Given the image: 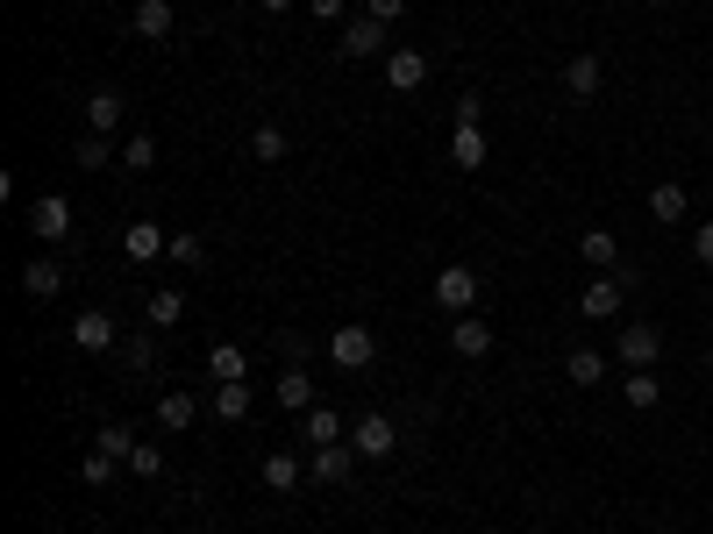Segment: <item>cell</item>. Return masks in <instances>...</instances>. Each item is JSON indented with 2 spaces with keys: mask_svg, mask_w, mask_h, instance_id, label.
Listing matches in <instances>:
<instances>
[{
  "mask_svg": "<svg viewBox=\"0 0 713 534\" xmlns=\"http://www.w3.org/2000/svg\"><path fill=\"white\" fill-rule=\"evenodd\" d=\"M72 342H79V349H115V320L108 314H79V320H72Z\"/></svg>",
  "mask_w": 713,
  "mask_h": 534,
  "instance_id": "9a60e30c",
  "label": "cell"
},
{
  "mask_svg": "<svg viewBox=\"0 0 713 534\" xmlns=\"http://www.w3.org/2000/svg\"><path fill=\"white\" fill-rule=\"evenodd\" d=\"M386 86L392 94H421V86H429V57L421 51H386Z\"/></svg>",
  "mask_w": 713,
  "mask_h": 534,
  "instance_id": "52a82bcc",
  "label": "cell"
},
{
  "mask_svg": "<svg viewBox=\"0 0 713 534\" xmlns=\"http://www.w3.org/2000/svg\"><path fill=\"white\" fill-rule=\"evenodd\" d=\"M164 257H172V264H207V242L201 236H172V250H164Z\"/></svg>",
  "mask_w": 713,
  "mask_h": 534,
  "instance_id": "836d02e7",
  "label": "cell"
},
{
  "mask_svg": "<svg viewBox=\"0 0 713 534\" xmlns=\"http://www.w3.org/2000/svg\"><path fill=\"white\" fill-rule=\"evenodd\" d=\"M649 214L657 221H685V186H657L649 193Z\"/></svg>",
  "mask_w": 713,
  "mask_h": 534,
  "instance_id": "4dcf8cb0",
  "label": "cell"
},
{
  "mask_svg": "<svg viewBox=\"0 0 713 534\" xmlns=\"http://www.w3.org/2000/svg\"><path fill=\"white\" fill-rule=\"evenodd\" d=\"M706 363H713V349H706Z\"/></svg>",
  "mask_w": 713,
  "mask_h": 534,
  "instance_id": "b9f144b4",
  "label": "cell"
},
{
  "mask_svg": "<svg viewBox=\"0 0 713 534\" xmlns=\"http://www.w3.org/2000/svg\"><path fill=\"white\" fill-rule=\"evenodd\" d=\"M108 157H115V150H108V135H94V129H86L79 143H72V164H86V172H100Z\"/></svg>",
  "mask_w": 713,
  "mask_h": 534,
  "instance_id": "f546056e",
  "label": "cell"
},
{
  "mask_svg": "<svg viewBox=\"0 0 713 534\" xmlns=\"http://www.w3.org/2000/svg\"><path fill=\"white\" fill-rule=\"evenodd\" d=\"M564 378H571V385H599V378H606V357H599V349H571V357H564Z\"/></svg>",
  "mask_w": 713,
  "mask_h": 534,
  "instance_id": "cb8c5ba5",
  "label": "cell"
},
{
  "mask_svg": "<svg viewBox=\"0 0 713 534\" xmlns=\"http://www.w3.org/2000/svg\"><path fill=\"white\" fill-rule=\"evenodd\" d=\"M300 427H307V442H314V449L343 442V414H336V406H307V421H300Z\"/></svg>",
  "mask_w": 713,
  "mask_h": 534,
  "instance_id": "7402d4cb",
  "label": "cell"
},
{
  "mask_svg": "<svg viewBox=\"0 0 713 534\" xmlns=\"http://www.w3.org/2000/svg\"><path fill=\"white\" fill-rule=\"evenodd\" d=\"M172 320H186V293H179V285H158V293H150V328H172Z\"/></svg>",
  "mask_w": 713,
  "mask_h": 534,
  "instance_id": "603a6c76",
  "label": "cell"
},
{
  "mask_svg": "<svg viewBox=\"0 0 713 534\" xmlns=\"http://www.w3.org/2000/svg\"><path fill=\"white\" fill-rule=\"evenodd\" d=\"M100 449H108L115 464H129V456H136V435H129V427H115V421H108V427H100Z\"/></svg>",
  "mask_w": 713,
  "mask_h": 534,
  "instance_id": "1f68e13d",
  "label": "cell"
},
{
  "mask_svg": "<svg viewBox=\"0 0 713 534\" xmlns=\"http://www.w3.org/2000/svg\"><path fill=\"white\" fill-rule=\"evenodd\" d=\"M579 257H585V264H599V271H606V264H620V242L606 236V228H593V236L579 242Z\"/></svg>",
  "mask_w": 713,
  "mask_h": 534,
  "instance_id": "83f0119b",
  "label": "cell"
},
{
  "mask_svg": "<svg viewBox=\"0 0 713 534\" xmlns=\"http://www.w3.org/2000/svg\"><path fill=\"white\" fill-rule=\"evenodd\" d=\"M129 470H136V478H164V449H150V442H136Z\"/></svg>",
  "mask_w": 713,
  "mask_h": 534,
  "instance_id": "d6a6232c",
  "label": "cell"
},
{
  "mask_svg": "<svg viewBox=\"0 0 713 534\" xmlns=\"http://www.w3.org/2000/svg\"><path fill=\"white\" fill-rule=\"evenodd\" d=\"M115 164H121V172H158V135L136 129L129 143H121V157H115Z\"/></svg>",
  "mask_w": 713,
  "mask_h": 534,
  "instance_id": "d6986e66",
  "label": "cell"
},
{
  "mask_svg": "<svg viewBox=\"0 0 713 534\" xmlns=\"http://www.w3.org/2000/svg\"><path fill=\"white\" fill-rule=\"evenodd\" d=\"M307 14L314 22H343V0H307Z\"/></svg>",
  "mask_w": 713,
  "mask_h": 534,
  "instance_id": "ab89813d",
  "label": "cell"
},
{
  "mask_svg": "<svg viewBox=\"0 0 713 534\" xmlns=\"http://www.w3.org/2000/svg\"><path fill=\"white\" fill-rule=\"evenodd\" d=\"M79 470H86V484H108V478H115V456H108V449H94Z\"/></svg>",
  "mask_w": 713,
  "mask_h": 534,
  "instance_id": "d590c367",
  "label": "cell"
},
{
  "mask_svg": "<svg viewBox=\"0 0 713 534\" xmlns=\"http://www.w3.org/2000/svg\"><path fill=\"white\" fill-rule=\"evenodd\" d=\"M129 22H136V36H172V0H136V14H129Z\"/></svg>",
  "mask_w": 713,
  "mask_h": 534,
  "instance_id": "5bb4252c",
  "label": "cell"
},
{
  "mask_svg": "<svg viewBox=\"0 0 713 534\" xmlns=\"http://www.w3.org/2000/svg\"><path fill=\"white\" fill-rule=\"evenodd\" d=\"M692 257H700V264H713V221H700V236H692Z\"/></svg>",
  "mask_w": 713,
  "mask_h": 534,
  "instance_id": "f35d334b",
  "label": "cell"
},
{
  "mask_svg": "<svg viewBox=\"0 0 713 534\" xmlns=\"http://www.w3.org/2000/svg\"><path fill=\"white\" fill-rule=\"evenodd\" d=\"M620 400H628V406H642V414H649V406L663 400V378H657V371H628V378H620Z\"/></svg>",
  "mask_w": 713,
  "mask_h": 534,
  "instance_id": "e0dca14e",
  "label": "cell"
},
{
  "mask_svg": "<svg viewBox=\"0 0 713 534\" xmlns=\"http://www.w3.org/2000/svg\"><path fill=\"white\" fill-rule=\"evenodd\" d=\"M350 449H357V456H392V449H400V427H392L386 414H364V421L350 427Z\"/></svg>",
  "mask_w": 713,
  "mask_h": 534,
  "instance_id": "8992f818",
  "label": "cell"
},
{
  "mask_svg": "<svg viewBox=\"0 0 713 534\" xmlns=\"http://www.w3.org/2000/svg\"><path fill=\"white\" fill-rule=\"evenodd\" d=\"M257 8H264V14H279V8H293V0H257Z\"/></svg>",
  "mask_w": 713,
  "mask_h": 534,
  "instance_id": "60d3db41",
  "label": "cell"
},
{
  "mask_svg": "<svg viewBox=\"0 0 713 534\" xmlns=\"http://www.w3.org/2000/svg\"><path fill=\"white\" fill-rule=\"evenodd\" d=\"M193 414H201L193 392H164V400H158V427H172V435H179V427H193Z\"/></svg>",
  "mask_w": 713,
  "mask_h": 534,
  "instance_id": "44dd1931",
  "label": "cell"
},
{
  "mask_svg": "<svg viewBox=\"0 0 713 534\" xmlns=\"http://www.w3.org/2000/svg\"><path fill=\"white\" fill-rule=\"evenodd\" d=\"M371 357H378V335L364 328V320H343V328H328V363H336V371H364Z\"/></svg>",
  "mask_w": 713,
  "mask_h": 534,
  "instance_id": "6da1fadb",
  "label": "cell"
},
{
  "mask_svg": "<svg viewBox=\"0 0 713 534\" xmlns=\"http://www.w3.org/2000/svg\"><path fill=\"white\" fill-rule=\"evenodd\" d=\"M57 285H65V271H57L51 257H36V264L22 271V293H29V299H57Z\"/></svg>",
  "mask_w": 713,
  "mask_h": 534,
  "instance_id": "2e32d148",
  "label": "cell"
},
{
  "mask_svg": "<svg viewBox=\"0 0 713 534\" xmlns=\"http://www.w3.org/2000/svg\"><path fill=\"white\" fill-rule=\"evenodd\" d=\"M364 14H371V22H400V14H407V0H364Z\"/></svg>",
  "mask_w": 713,
  "mask_h": 534,
  "instance_id": "8d00e7d4",
  "label": "cell"
},
{
  "mask_svg": "<svg viewBox=\"0 0 713 534\" xmlns=\"http://www.w3.org/2000/svg\"><path fill=\"white\" fill-rule=\"evenodd\" d=\"M478 121H485V100L464 94V100H457V129H478Z\"/></svg>",
  "mask_w": 713,
  "mask_h": 534,
  "instance_id": "74e56055",
  "label": "cell"
},
{
  "mask_svg": "<svg viewBox=\"0 0 713 534\" xmlns=\"http://www.w3.org/2000/svg\"><path fill=\"white\" fill-rule=\"evenodd\" d=\"M579 314H585V320H614V314H620V279H593V285L579 293Z\"/></svg>",
  "mask_w": 713,
  "mask_h": 534,
  "instance_id": "4fadbf2b",
  "label": "cell"
},
{
  "mask_svg": "<svg viewBox=\"0 0 713 534\" xmlns=\"http://www.w3.org/2000/svg\"><path fill=\"white\" fill-rule=\"evenodd\" d=\"M279 406H293V414H307V406H314V378L300 371V363L279 378Z\"/></svg>",
  "mask_w": 713,
  "mask_h": 534,
  "instance_id": "d4e9b609",
  "label": "cell"
},
{
  "mask_svg": "<svg viewBox=\"0 0 713 534\" xmlns=\"http://www.w3.org/2000/svg\"><path fill=\"white\" fill-rule=\"evenodd\" d=\"M307 478H314V484H350V478H357V449H350V442H328V449H314Z\"/></svg>",
  "mask_w": 713,
  "mask_h": 534,
  "instance_id": "5b68a950",
  "label": "cell"
},
{
  "mask_svg": "<svg viewBox=\"0 0 713 534\" xmlns=\"http://www.w3.org/2000/svg\"><path fill=\"white\" fill-rule=\"evenodd\" d=\"M264 484H271V492H293V484H300V456L271 449V456H264Z\"/></svg>",
  "mask_w": 713,
  "mask_h": 534,
  "instance_id": "484cf974",
  "label": "cell"
},
{
  "mask_svg": "<svg viewBox=\"0 0 713 534\" xmlns=\"http://www.w3.org/2000/svg\"><path fill=\"white\" fill-rule=\"evenodd\" d=\"M29 236H43V242H65L72 236V200H65V193H43V200L29 207Z\"/></svg>",
  "mask_w": 713,
  "mask_h": 534,
  "instance_id": "277c9868",
  "label": "cell"
},
{
  "mask_svg": "<svg viewBox=\"0 0 713 534\" xmlns=\"http://www.w3.org/2000/svg\"><path fill=\"white\" fill-rule=\"evenodd\" d=\"M215 414L222 421H250V385H215Z\"/></svg>",
  "mask_w": 713,
  "mask_h": 534,
  "instance_id": "f1b7e54d",
  "label": "cell"
},
{
  "mask_svg": "<svg viewBox=\"0 0 713 534\" xmlns=\"http://www.w3.org/2000/svg\"><path fill=\"white\" fill-rule=\"evenodd\" d=\"M343 57H378L386 51V22H371V14H357V22H343Z\"/></svg>",
  "mask_w": 713,
  "mask_h": 534,
  "instance_id": "9c48e42d",
  "label": "cell"
},
{
  "mask_svg": "<svg viewBox=\"0 0 713 534\" xmlns=\"http://www.w3.org/2000/svg\"><path fill=\"white\" fill-rule=\"evenodd\" d=\"M450 164H457V172H478L485 164V129H457L450 135Z\"/></svg>",
  "mask_w": 713,
  "mask_h": 534,
  "instance_id": "ffe728a7",
  "label": "cell"
},
{
  "mask_svg": "<svg viewBox=\"0 0 713 534\" xmlns=\"http://www.w3.org/2000/svg\"><path fill=\"white\" fill-rule=\"evenodd\" d=\"M250 157H257V164H279V157H285V129H279V121H264V129L250 135Z\"/></svg>",
  "mask_w": 713,
  "mask_h": 534,
  "instance_id": "4316f807",
  "label": "cell"
},
{
  "mask_svg": "<svg viewBox=\"0 0 713 534\" xmlns=\"http://www.w3.org/2000/svg\"><path fill=\"white\" fill-rule=\"evenodd\" d=\"M121 250H129L136 264H150V257H164V250H172V236H164L158 221H129V236H121Z\"/></svg>",
  "mask_w": 713,
  "mask_h": 534,
  "instance_id": "8fae6325",
  "label": "cell"
},
{
  "mask_svg": "<svg viewBox=\"0 0 713 534\" xmlns=\"http://www.w3.org/2000/svg\"><path fill=\"white\" fill-rule=\"evenodd\" d=\"M121 115H129V100H121L115 86L86 94V129H94V135H115V129H121Z\"/></svg>",
  "mask_w": 713,
  "mask_h": 534,
  "instance_id": "30bf717a",
  "label": "cell"
},
{
  "mask_svg": "<svg viewBox=\"0 0 713 534\" xmlns=\"http://www.w3.org/2000/svg\"><path fill=\"white\" fill-rule=\"evenodd\" d=\"M472 299H478V271H464V264L435 271V307L443 314H472Z\"/></svg>",
  "mask_w": 713,
  "mask_h": 534,
  "instance_id": "3957f363",
  "label": "cell"
},
{
  "mask_svg": "<svg viewBox=\"0 0 713 534\" xmlns=\"http://www.w3.org/2000/svg\"><path fill=\"white\" fill-rule=\"evenodd\" d=\"M614 357L628 363V371H649V363L663 357V335L649 328V320H635V328H620V335H614Z\"/></svg>",
  "mask_w": 713,
  "mask_h": 534,
  "instance_id": "7a4b0ae2",
  "label": "cell"
},
{
  "mask_svg": "<svg viewBox=\"0 0 713 534\" xmlns=\"http://www.w3.org/2000/svg\"><path fill=\"white\" fill-rule=\"evenodd\" d=\"M150 357H158V342H150V335H129V342H121V363H136V371H143Z\"/></svg>",
  "mask_w": 713,
  "mask_h": 534,
  "instance_id": "e575fe53",
  "label": "cell"
},
{
  "mask_svg": "<svg viewBox=\"0 0 713 534\" xmlns=\"http://www.w3.org/2000/svg\"><path fill=\"white\" fill-rule=\"evenodd\" d=\"M599 86H606V65H599L593 51H579V57L564 65V94H571V100H599Z\"/></svg>",
  "mask_w": 713,
  "mask_h": 534,
  "instance_id": "ba28073f",
  "label": "cell"
},
{
  "mask_svg": "<svg viewBox=\"0 0 713 534\" xmlns=\"http://www.w3.org/2000/svg\"><path fill=\"white\" fill-rule=\"evenodd\" d=\"M207 371H215L222 385H242V371H250V357H242L236 342H215V349H207Z\"/></svg>",
  "mask_w": 713,
  "mask_h": 534,
  "instance_id": "ac0fdd59",
  "label": "cell"
},
{
  "mask_svg": "<svg viewBox=\"0 0 713 534\" xmlns=\"http://www.w3.org/2000/svg\"><path fill=\"white\" fill-rule=\"evenodd\" d=\"M450 349H457V357H485V349H493V320L457 314V328H450Z\"/></svg>",
  "mask_w": 713,
  "mask_h": 534,
  "instance_id": "7c38bea8",
  "label": "cell"
}]
</instances>
